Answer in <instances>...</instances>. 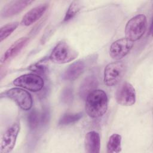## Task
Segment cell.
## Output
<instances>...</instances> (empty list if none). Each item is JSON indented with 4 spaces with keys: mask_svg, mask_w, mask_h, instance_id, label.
Here are the masks:
<instances>
[{
    "mask_svg": "<svg viewBox=\"0 0 153 153\" xmlns=\"http://www.w3.org/2000/svg\"><path fill=\"white\" fill-rule=\"evenodd\" d=\"M108 105V99L106 93L102 90L95 89L86 97L85 109L89 117L96 118L106 113Z\"/></svg>",
    "mask_w": 153,
    "mask_h": 153,
    "instance_id": "1",
    "label": "cell"
},
{
    "mask_svg": "<svg viewBox=\"0 0 153 153\" xmlns=\"http://www.w3.org/2000/svg\"><path fill=\"white\" fill-rule=\"evenodd\" d=\"M147 27V19L144 14H137L130 19L125 27L126 38L133 42L140 39Z\"/></svg>",
    "mask_w": 153,
    "mask_h": 153,
    "instance_id": "2",
    "label": "cell"
},
{
    "mask_svg": "<svg viewBox=\"0 0 153 153\" xmlns=\"http://www.w3.org/2000/svg\"><path fill=\"white\" fill-rule=\"evenodd\" d=\"M78 53L65 41L59 42L53 49L49 59L56 64H65L76 58Z\"/></svg>",
    "mask_w": 153,
    "mask_h": 153,
    "instance_id": "3",
    "label": "cell"
},
{
    "mask_svg": "<svg viewBox=\"0 0 153 153\" xmlns=\"http://www.w3.org/2000/svg\"><path fill=\"white\" fill-rule=\"evenodd\" d=\"M126 66L123 62L117 61L108 64L104 70L103 81L109 87L117 85L124 75Z\"/></svg>",
    "mask_w": 153,
    "mask_h": 153,
    "instance_id": "4",
    "label": "cell"
},
{
    "mask_svg": "<svg viewBox=\"0 0 153 153\" xmlns=\"http://www.w3.org/2000/svg\"><path fill=\"white\" fill-rule=\"evenodd\" d=\"M4 95L13 100L23 110H30L33 105V100L30 94L20 88H12L6 91Z\"/></svg>",
    "mask_w": 153,
    "mask_h": 153,
    "instance_id": "5",
    "label": "cell"
},
{
    "mask_svg": "<svg viewBox=\"0 0 153 153\" xmlns=\"http://www.w3.org/2000/svg\"><path fill=\"white\" fill-rule=\"evenodd\" d=\"M13 84L17 87L26 88L29 91L36 92L42 90L44 82L41 76L37 74H28L16 78Z\"/></svg>",
    "mask_w": 153,
    "mask_h": 153,
    "instance_id": "6",
    "label": "cell"
},
{
    "mask_svg": "<svg viewBox=\"0 0 153 153\" xmlns=\"http://www.w3.org/2000/svg\"><path fill=\"white\" fill-rule=\"evenodd\" d=\"M20 128V121L17 120L7 129L2 137L0 147L1 153H8L13 149Z\"/></svg>",
    "mask_w": 153,
    "mask_h": 153,
    "instance_id": "7",
    "label": "cell"
},
{
    "mask_svg": "<svg viewBox=\"0 0 153 153\" xmlns=\"http://www.w3.org/2000/svg\"><path fill=\"white\" fill-rule=\"evenodd\" d=\"M117 102L122 106H129L136 102V91L133 86L128 82L122 83L115 93Z\"/></svg>",
    "mask_w": 153,
    "mask_h": 153,
    "instance_id": "8",
    "label": "cell"
},
{
    "mask_svg": "<svg viewBox=\"0 0 153 153\" xmlns=\"http://www.w3.org/2000/svg\"><path fill=\"white\" fill-rule=\"evenodd\" d=\"M133 46V42L126 38L114 41L109 48V55L115 60H120L127 56Z\"/></svg>",
    "mask_w": 153,
    "mask_h": 153,
    "instance_id": "9",
    "label": "cell"
},
{
    "mask_svg": "<svg viewBox=\"0 0 153 153\" xmlns=\"http://www.w3.org/2000/svg\"><path fill=\"white\" fill-rule=\"evenodd\" d=\"M32 2V1H11L3 7L1 11V16L3 17H8L16 15L22 11Z\"/></svg>",
    "mask_w": 153,
    "mask_h": 153,
    "instance_id": "10",
    "label": "cell"
},
{
    "mask_svg": "<svg viewBox=\"0 0 153 153\" xmlns=\"http://www.w3.org/2000/svg\"><path fill=\"white\" fill-rule=\"evenodd\" d=\"M47 5V4H41L27 11L22 18V25L29 26L38 21L46 11L48 7Z\"/></svg>",
    "mask_w": 153,
    "mask_h": 153,
    "instance_id": "11",
    "label": "cell"
},
{
    "mask_svg": "<svg viewBox=\"0 0 153 153\" xmlns=\"http://www.w3.org/2000/svg\"><path fill=\"white\" fill-rule=\"evenodd\" d=\"M85 65L84 62L79 60L71 64L64 71L62 77L66 81H74L78 78L84 71Z\"/></svg>",
    "mask_w": 153,
    "mask_h": 153,
    "instance_id": "12",
    "label": "cell"
},
{
    "mask_svg": "<svg viewBox=\"0 0 153 153\" xmlns=\"http://www.w3.org/2000/svg\"><path fill=\"white\" fill-rule=\"evenodd\" d=\"M85 151L88 153H99L100 148V139L99 133L95 131L88 132L84 139Z\"/></svg>",
    "mask_w": 153,
    "mask_h": 153,
    "instance_id": "13",
    "label": "cell"
},
{
    "mask_svg": "<svg viewBox=\"0 0 153 153\" xmlns=\"http://www.w3.org/2000/svg\"><path fill=\"white\" fill-rule=\"evenodd\" d=\"M28 41V37H22L14 42L2 56L1 59V63H4L8 60L9 59L15 57L27 44Z\"/></svg>",
    "mask_w": 153,
    "mask_h": 153,
    "instance_id": "14",
    "label": "cell"
},
{
    "mask_svg": "<svg viewBox=\"0 0 153 153\" xmlns=\"http://www.w3.org/2000/svg\"><path fill=\"white\" fill-rule=\"evenodd\" d=\"M99 84L96 76L89 75L85 77L82 81L79 88V95L82 99H85L87 95L93 90L96 89Z\"/></svg>",
    "mask_w": 153,
    "mask_h": 153,
    "instance_id": "15",
    "label": "cell"
},
{
    "mask_svg": "<svg viewBox=\"0 0 153 153\" xmlns=\"http://www.w3.org/2000/svg\"><path fill=\"white\" fill-rule=\"evenodd\" d=\"M108 153H118L121 151V135L114 133L112 134L107 142Z\"/></svg>",
    "mask_w": 153,
    "mask_h": 153,
    "instance_id": "16",
    "label": "cell"
},
{
    "mask_svg": "<svg viewBox=\"0 0 153 153\" xmlns=\"http://www.w3.org/2000/svg\"><path fill=\"white\" fill-rule=\"evenodd\" d=\"M27 120L29 128L31 130H35L39 126H42V114L37 109H33L28 114Z\"/></svg>",
    "mask_w": 153,
    "mask_h": 153,
    "instance_id": "17",
    "label": "cell"
},
{
    "mask_svg": "<svg viewBox=\"0 0 153 153\" xmlns=\"http://www.w3.org/2000/svg\"><path fill=\"white\" fill-rule=\"evenodd\" d=\"M83 116L82 112L78 113H66L63 114L59 121L60 126H68L74 124L78 121Z\"/></svg>",
    "mask_w": 153,
    "mask_h": 153,
    "instance_id": "18",
    "label": "cell"
},
{
    "mask_svg": "<svg viewBox=\"0 0 153 153\" xmlns=\"http://www.w3.org/2000/svg\"><path fill=\"white\" fill-rule=\"evenodd\" d=\"M81 4L79 1H73L69 5L63 19L64 22H68L72 19L80 11Z\"/></svg>",
    "mask_w": 153,
    "mask_h": 153,
    "instance_id": "19",
    "label": "cell"
},
{
    "mask_svg": "<svg viewBox=\"0 0 153 153\" xmlns=\"http://www.w3.org/2000/svg\"><path fill=\"white\" fill-rule=\"evenodd\" d=\"M19 26V23L17 22H11L4 26L0 29V41L2 42L11 33H13Z\"/></svg>",
    "mask_w": 153,
    "mask_h": 153,
    "instance_id": "20",
    "label": "cell"
},
{
    "mask_svg": "<svg viewBox=\"0 0 153 153\" xmlns=\"http://www.w3.org/2000/svg\"><path fill=\"white\" fill-rule=\"evenodd\" d=\"M74 99V93L71 88L67 87L63 90L60 95V100L65 104H70Z\"/></svg>",
    "mask_w": 153,
    "mask_h": 153,
    "instance_id": "21",
    "label": "cell"
},
{
    "mask_svg": "<svg viewBox=\"0 0 153 153\" xmlns=\"http://www.w3.org/2000/svg\"><path fill=\"white\" fill-rule=\"evenodd\" d=\"M29 69L32 71L35 72V73L38 74H41L44 75L45 73H47V66L45 65L44 63H40L38 62L37 63H35L33 65H32Z\"/></svg>",
    "mask_w": 153,
    "mask_h": 153,
    "instance_id": "22",
    "label": "cell"
}]
</instances>
